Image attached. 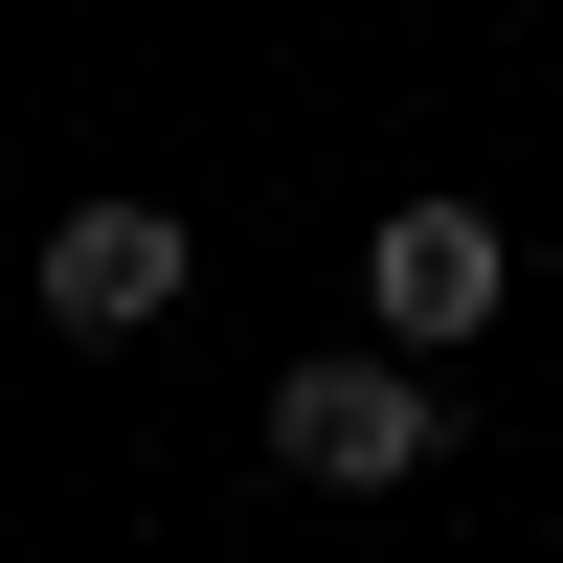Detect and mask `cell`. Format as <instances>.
I'll return each mask as SVG.
<instances>
[{"label":"cell","instance_id":"cell-1","mask_svg":"<svg viewBox=\"0 0 563 563\" xmlns=\"http://www.w3.org/2000/svg\"><path fill=\"white\" fill-rule=\"evenodd\" d=\"M271 451H294L316 496H406L451 451V384L429 361H294V384H271Z\"/></svg>","mask_w":563,"mask_h":563},{"label":"cell","instance_id":"cell-2","mask_svg":"<svg viewBox=\"0 0 563 563\" xmlns=\"http://www.w3.org/2000/svg\"><path fill=\"white\" fill-rule=\"evenodd\" d=\"M496 294H519V225H496V203H384V225H361V316H384V361L496 339Z\"/></svg>","mask_w":563,"mask_h":563},{"label":"cell","instance_id":"cell-3","mask_svg":"<svg viewBox=\"0 0 563 563\" xmlns=\"http://www.w3.org/2000/svg\"><path fill=\"white\" fill-rule=\"evenodd\" d=\"M180 271H203L180 203H68V225H45V339H158Z\"/></svg>","mask_w":563,"mask_h":563}]
</instances>
